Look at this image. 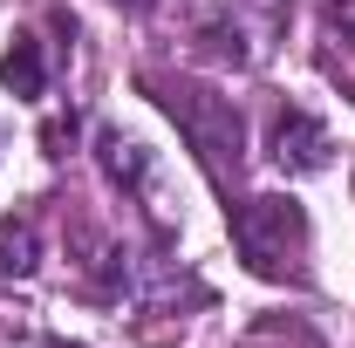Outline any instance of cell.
Masks as SVG:
<instances>
[{
  "instance_id": "obj_9",
  "label": "cell",
  "mask_w": 355,
  "mask_h": 348,
  "mask_svg": "<svg viewBox=\"0 0 355 348\" xmlns=\"http://www.w3.org/2000/svg\"><path fill=\"white\" fill-rule=\"evenodd\" d=\"M116 7H130V14H150V7H164V0H116Z\"/></svg>"
},
{
  "instance_id": "obj_1",
  "label": "cell",
  "mask_w": 355,
  "mask_h": 348,
  "mask_svg": "<svg viewBox=\"0 0 355 348\" xmlns=\"http://www.w3.org/2000/svg\"><path fill=\"white\" fill-rule=\"evenodd\" d=\"M144 96L171 116L184 143L198 150V164L219 177H239V157H246V123H239V110H232V96H219L212 82H184V76H144Z\"/></svg>"
},
{
  "instance_id": "obj_4",
  "label": "cell",
  "mask_w": 355,
  "mask_h": 348,
  "mask_svg": "<svg viewBox=\"0 0 355 348\" xmlns=\"http://www.w3.org/2000/svg\"><path fill=\"white\" fill-rule=\"evenodd\" d=\"M35 266H42V232H35V218H28V212H7V218H0V273L28 280Z\"/></svg>"
},
{
  "instance_id": "obj_2",
  "label": "cell",
  "mask_w": 355,
  "mask_h": 348,
  "mask_svg": "<svg viewBox=\"0 0 355 348\" xmlns=\"http://www.w3.org/2000/svg\"><path fill=\"white\" fill-rule=\"evenodd\" d=\"M232 218V246L246 273L260 280H308V205L287 198V191H260V198H239L225 205Z\"/></svg>"
},
{
  "instance_id": "obj_6",
  "label": "cell",
  "mask_w": 355,
  "mask_h": 348,
  "mask_svg": "<svg viewBox=\"0 0 355 348\" xmlns=\"http://www.w3.org/2000/svg\"><path fill=\"white\" fill-rule=\"evenodd\" d=\"M96 150H103V171L116 177V184L144 191V177H150V150H144V143H130V137H116V130H103V137H96Z\"/></svg>"
},
{
  "instance_id": "obj_5",
  "label": "cell",
  "mask_w": 355,
  "mask_h": 348,
  "mask_svg": "<svg viewBox=\"0 0 355 348\" xmlns=\"http://www.w3.org/2000/svg\"><path fill=\"white\" fill-rule=\"evenodd\" d=\"M0 82L14 96H42L48 89V62H42V42L35 35H14V48L0 55Z\"/></svg>"
},
{
  "instance_id": "obj_7",
  "label": "cell",
  "mask_w": 355,
  "mask_h": 348,
  "mask_svg": "<svg viewBox=\"0 0 355 348\" xmlns=\"http://www.w3.org/2000/svg\"><path fill=\"white\" fill-rule=\"evenodd\" d=\"M321 21H328V35H342V42L355 48V0H328V7H321Z\"/></svg>"
},
{
  "instance_id": "obj_8",
  "label": "cell",
  "mask_w": 355,
  "mask_h": 348,
  "mask_svg": "<svg viewBox=\"0 0 355 348\" xmlns=\"http://www.w3.org/2000/svg\"><path fill=\"white\" fill-rule=\"evenodd\" d=\"M205 48H212V55H232V62H246V48H239V28L225 35V21H212V28H205Z\"/></svg>"
},
{
  "instance_id": "obj_3",
  "label": "cell",
  "mask_w": 355,
  "mask_h": 348,
  "mask_svg": "<svg viewBox=\"0 0 355 348\" xmlns=\"http://www.w3.org/2000/svg\"><path fill=\"white\" fill-rule=\"evenodd\" d=\"M266 157L287 177H314V171H328L335 143H328V130L314 123L308 110H280V116H273V137H266Z\"/></svg>"
}]
</instances>
